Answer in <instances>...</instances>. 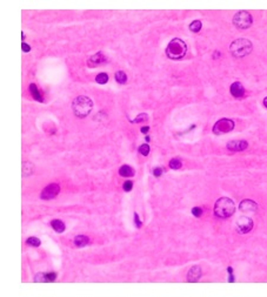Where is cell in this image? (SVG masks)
<instances>
[{
	"label": "cell",
	"instance_id": "6da1fadb",
	"mask_svg": "<svg viewBox=\"0 0 267 297\" xmlns=\"http://www.w3.org/2000/svg\"><path fill=\"white\" fill-rule=\"evenodd\" d=\"M93 108V102L92 100L87 97H84V95H80L78 98H75L74 101L72 102V109H73V113L75 114V116L78 118H86L91 110Z\"/></svg>",
	"mask_w": 267,
	"mask_h": 297
},
{
	"label": "cell",
	"instance_id": "7a4b0ae2",
	"mask_svg": "<svg viewBox=\"0 0 267 297\" xmlns=\"http://www.w3.org/2000/svg\"><path fill=\"white\" fill-rule=\"evenodd\" d=\"M186 52H187V45L179 38L171 40L166 47V55L172 60H179L184 58Z\"/></svg>",
	"mask_w": 267,
	"mask_h": 297
},
{
	"label": "cell",
	"instance_id": "3957f363",
	"mask_svg": "<svg viewBox=\"0 0 267 297\" xmlns=\"http://www.w3.org/2000/svg\"><path fill=\"white\" fill-rule=\"evenodd\" d=\"M235 211V204L228 198H220L214 204V214L220 219L231 217Z\"/></svg>",
	"mask_w": 267,
	"mask_h": 297
},
{
	"label": "cell",
	"instance_id": "277c9868",
	"mask_svg": "<svg viewBox=\"0 0 267 297\" xmlns=\"http://www.w3.org/2000/svg\"><path fill=\"white\" fill-rule=\"evenodd\" d=\"M252 42L248 39H236L230 46V52L235 58H244L252 52Z\"/></svg>",
	"mask_w": 267,
	"mask_h": 297
},
{
	"label": "cell",
	"instance_id": "5b68a950",
	"mask_svg": "<svg viewBox=\"0 0 267 297\" xmlns=\"http://www.w3.org/2000/svg\"><path fill=\"white\" fill-rule=\"evenodd\" d=\"M252 23H253V18L246 11H240L233 17L234 26L239 30H246V28L251 27Z\"/></svg>",
	"mask_w": 267,
	"mask_h": 297
},
{
	"label": "cell",
	"instance_id": "8992f818",
	"mask_svg": "<svg viewBox=\"0 0 267 297\" xmlns=\"http://www.w3.org/2000/svg\"><path fill=\"white\" fill-rule=\"evenodd\" d=\"M233 128H234L233 120H231V119H220L213 126V133L215 135H223V134H226V133L233 131Z\"/></svg>",
	"mask_w": 267,
	"mask_h": 297
},
{
	"label": "cell",
	"instance_id": "52a82bcc",
	"mask_svg": "<svg viewBox=\"0 0 267 297\" xmlns=\"http://www.w3.org/2000/svg\"><path fill=\"white\" fill-rule=\"evenodd\" d=\"M253 228V221L251 217L247 216H241L236 221V230L240 234H247L252 230Z\"/></svg>",
	"mask_w": 267,
	"mask_h": 297
},
{
	"label": "cell",
	"instance_id": "ba28073f",
	"mask_svg": "<svg viewBox=\"0 0 267 297\" xmlns=\"http://www.w3.org/2000/svg\"><path fill=\"white\" fill-rule=\"evenodd\" d=\"M59 192H60L59 184L51 183L46 188H44V190L41 192V198L42 200H52L59 194Z\"/></svg>",
	"mask_w": 267,
	"mask_h": 297
},
{
	"label": "cell",
	"instance_id": "9c48e42d",
	"mask_svg": "<svg viewBox=\"0 0 267 297\" xmlns=\"http://www.w3.org/2000/svg\"><path fill=\"white\" fill-rule=\"evenodd\" d=\"M239 209L242 213H255L258 210V204L252 200H244L240 202Z\"/></svg>",
	"mask_w": 267,
	"mask_h": 297
},
{
	"label": "cell",
	"instance_id": "30bf717a",
	"mask_svg": "<svg viewBox=\"0 0 267 297\" xmlns=\"http://www.w3.org/2000/svg\"><path fill=\"white\" fill-rule=\"evenodd\" d=\"M247 147H248V143L245 140H234L227 143V149L232 152H241V150H245Z\"/></svg>",
	"mask_w": 267,
	"mask_h": 297
},
{
	"label": "cell",
	"instance_id": "8fae6325",
	"mask_svg": "<svg viewBox=\"0 0 267 297\" xmlns=\"http://www.w3.org/2000/svg\"><path fill=\"white\" fill-rule=\"evenodd\" d=\"M201 275H202L201 268L199 265H194L190 269V271L187 274V281L188 282H198L200 280Z\"/></svg>",
	"mask_w": 267,
	"mask_h": 297
},
{
	"label": "cell",
	"instance_id": "7c38bea8",
	"mask_svg": "<svg viewBox=\"0 0 267 297\" xmlns=\"http://www.w3.org/2000/svg\"><path fill=\"white\" fill-rule=\"evenodd\" d=\"M230 91H231V94L233 95L234 98H241V97H244V94H245V88H244V86H242L240 82H234V84H232Z\"/></svg>",
	"mask_w": 267,
	"mask_h": 297
},
{
	"label": "cell",
	"instance_id": "4fadbf2b",
	"mask_svg": "<svg viewBox=\"0 0 267 297\" xmlns=\"http://www.w3.org/2000/svg\"><path fill=\"white\" fill-rule=\"evenodd\" d=\"M106 61V57L102 54V53H97L96 55H93V57H91V59L87 61L88 62V66L90 67H97L101 65V64H104Z\"/></svg>",
	"mask_w": 267,
	"mask_h": 297
},
{
	"label": "cell",
	"instance_id": "5bb4252c",
	"mask_svg": "<svg viewBox=\"0 0 267 297\" xmlns=\"http://www.w3.org/2000/svg\"><path fill=\"white\" fill-rule=\"evenodd\" d=\"M57 277L55 272H47V274H38L34 277L35 282H53Z\"/></svg>",
	"mask_w": 267,
	"mask_h": 297
},
{
	"label": "cell",
	"instance_id": "9a60e30c",
	"mask_svg": "<svg viewBox=\"0 0 267 297\" xmlns=\"http://www.w3.org/2000/svg\"><path fill=\"white\" fill-rule=\"evenodd\" d=\"M88 243H90V238H88L87 236H85V235H78V236H75V238H74V244H75V247H78V248L86 247Z\"/></svg>",
	"mask_w": 267,
	"mask_h": 297
},
{
	"label": "cell",
	"instance_id": "2e32d148",
	"mask_svg": "<svg viewBox=\"0 0 267 297\" xmlns=\"http://www.w3.org/2000/svg\"><path fill=\"white\" fill-rule=\"evenodd\" d=\"M119 174H120L121 176H124V177H132L134 175V170L132 167H130V166H127V165H124L120 167Z\"/></svg>",
	"mask_w": 267,
	"mask_h": 297
},
{
	"label": "cell",
	"instance_id": "e0dca14e",
	"mask_svg": "<svg viewBox=\"0 0 267 297\" xmlns=\"http://www.w3.org/2000/svg\"><path fill=\"white\" fill-rule=\"evenodd\" d=\"M51 226H52V228H53L54 230L57 231V232H59V234L65 231V224H64V222L60 221V220H53V221L51 222Z\"/></svg>",
	"mask_w": 267,
	"mask_h": 297
},
{
	"label": "cell",
	"instance_id": "ac0fdd59",
	"mask_svg": "<svg viewBox=\"0 0 267 297\" xmlns=\"http://www.w3.org/2000/svg\"><path fill=\"white\" fill-rule=\"evenodd\" d=\"M30 92H31V94H32V97L34 98V100H36V101H39V102H42V101H44L41 94H40V92L38 91V87H36L34 84H31V85H30Z\"/></svg>",
	"mask_w": 267,
	"mask_h": 297
},
{
	"label": "cell",
	"instance_id": "d6986e66",
	"mask_svg": "<svg viewBox=\"0 0 267 297\" xmlns=\"http://www.w3.org/2000/svg\"><path fill=\"white\" fill-rule=\"evenodd\" d=\"M34 171V166L30 162H24L23 163V176H30Z\"/></svg>",
	"mask_w": 267,
	"mask_h": 297
},
{
	"label": "cell",
	"instance_id": "ffe728a7",
	"mask_svg": "<svg viewBox=\"0 0 267 297\" xmlns=\"http://www.w3.org/2000/svg\"><path fill=\"white\" fill-rule=\"evenodd\" d=\"M115 80H117L119 84L124 85V84L127 81V75H126V73H125L124 70L117 72V73H115Z\"/></svg>",
	"mask_w": 267,
	"mask_h": 297
},
{
	"label": "cell",
	"instance_id": "44dd1931",
	"mask_svg": "<svg viewBox=\"0 0 267 297\" xmlns=\"http://www.w3.org/2000/svg\"><path fill=\"white\" fill-rule=\"evenodd\" d=\"M201 27H202V24H201L200 20H194V21L191 23V25H190V30H191L192 32H194V33H198V32L201 30Z\"/></svg>",
	"mask_w": 267,
	"mask_h": 297
},
{
	"label": "cell",
	"instance_id": "7402d4cb",
	"mask_svg": "<svg viewBox=\"0 0 267 297\" xmlns=\"http://www.w3.org/2000/svg\"><path fill=\"white\" fill-rule=\"evenodd\" d=\"M96 81H97L98 84H100V85H105V84L108 81V75H107L106 73H100V74L97 75Z\"/></svg>",
	"mask_w": 267,
	"mask_h": 297
},
{
	"label": "cell",
	"instance_id": "603a6c76",
	"mask_svg": "<svg viewBox=\"0 0 267 297\" xmlns=\"http://www.w3.org/2000/svg\"><path fill=\"white\" fill-rule=\"evenodd\" d=\"M169 168L171 169H180L181 168V166H182V163H181V161L179 160V159H172L171 161H169Z\"/></svg>",
	"mask_w": 267,
	"mask_h": 297
},
{
	"label": "cell",
	"instance_id": "cb8c5ba5",
	"mask_svg": "<svg viewBox=\"0 0 267 297\" xmlns=\"http://www.w3.org/2000/svg\"><path fill=\"white\" fill-rule=\"evenodd\" d=\"M26 243L28 245H31V247H39L41 244V242H40V240L38 237H28L27 241H26Z\"/></svg>",
	"mask_w": 267,
	"mask_h": 297
},
{
	"label": "cell",
	"instance_id": "d4e9b609",
	"mask_svg": "<svg viewBox=\"0 0 267 297\" xmlns=\"http://www.w3.org/2000/svg\"><path fill=\"white\" fill-rule=\"evenodd\" d=\"M147 120H148V115L145 114V113H141L140 115H138V116L134 119L132 122H134V123H140V122H144V121H147Z\"/></svg>",
	"mask_w": 267,
	"mask_h": 297
},
{
	"label": "cell",
	"instance_id": "484cf974",
	"mask_svg": "<svg viewBox=\"0 0 267 297\" xmlns=\"http://www.w3.org/2000/svg\"><path fill=\"white\" fill-rule=\"evenodd\" d=\"M139 153H140L141 155H144V156H147L148 153H150V146H148L147 143L141 145V146L139 147Z\"/></svg>",
	"mask_w": 267,
	"mask_h": 297
},
{
	"label": "cell",
	"instance_id": "4316f807",
	"mask_svg": "<svg viewBox=\"0 0 267 297\" xmlns=\"http://www.w3.org/2000/svg\"><path fill=\"white\" fill-rule=\"evenodd\" d=\"M192 214H193L196 217H200L201 215H202V209L199 208V207H194V208L192 209Z\"/></svg>",
	"mask_w": 267,
	"mask_h": 297
},
{
	"label": "cell",
	"instance_id": "83f0119b",
	"mask_svg": "<svg viewBox=\"0 0 267 297\" xmlns=\"http://www.w3.org/2000/svg\"><path fill=\"white\" fill-rule=\"evenodd\" d=\"M132 188H133V182L132 181H126L124 183V190L125 192H131Z\"/></svg>",
	"mask_w": 267,
	"mask_h": 297
},
{
	"label": "cell",
	"instance_id": "f1b7e54d",
	"mask_svg": "<svg viewBox=\"0 0 267 297\" xmlns=\"http://www.w3.org/2000/svg\"><path fill=\"white\" fill-rule=\"evenodd\" d=\"M163 171H164V169H163V168L157 167V168H154V170H153V175H154V176H157V177H159V176H161Z\"/></svg>",
	"mask_w": 267,
	"mask_h": 297
},
{
	"label": "cell",
	"instance_id": "f546056e",
	"mask_svg": "<svg viewBox=\"0 0 267 297\" xmlns=\"http://www.w3.org/2000/svg\"><path fill=\"white\" fill-rule=\"evenodd\" d=\"M21 48H23V51H24V52H30V51H31V47H30L27 44H25V42H23Z\"/></svg>",
	"mask_w": 267,
	"mask_h": 297
},
{
	"label": "cell",
	"instance_id": "4dcf8cb0",
	"mask_svg": "<svg viewBox=\"0 0 267 297\" xmlns=\"http://www.w3.org/2000/svg\"><path fill=\"white\" fill-rule=\"evenodd\" d=\"M134 219H135V226H136L138 228H140V227H141V222H140V220H139V217H138V214H136V213L134 214Z\"/></svg>",
	"mask_w": 267,
	"mask_h": 297
},
{
	"label": "cell",
	"instance_id": "1f68e13d",
	"mask_svg": "<svg viewBox=\"0 0 267 297\" xmlns=\"http://www.w3.org/2000/svg\"><path fill=\"white\" fill-rule=\"evenodd\" d=\"M140 131H141V133L146 134V133H147V132H148V131H150V127H148V126H145V127H141V129H140Z\"/></svg>",
	"mask_w": 267,
	"mask_h": 297
},
{
	"label": "cell",
	"instance_id": "d6a6232c",
	"mask_svg": "<svg viewBox=\"0 0 267 297\" xmlns=\"http://www.w3.org/2000/svg\"><path fill=\"white\" fill-rule=\"evenodd\" d=\"M218 57H220V52H215L214 53V59H217Z\"/></svg>",
	"mask_w": 267,
	"mask_h": 297
},
{
	"label": "cell",
	"instance_id": "836d02e7",
	"mask_svg": "<svg viewBox=\"0 0 267 297\" xmlns=\"http://www.w3.org/2000/svg\"><path fill=\"white\" fill-rule=\"evenodd\" d=\"M264 106H265V107L267 108V97L265 98V99H264Z\"/></svg>",
	"mask_w": 267,
	"mask_h": 297
}]
</instances>
